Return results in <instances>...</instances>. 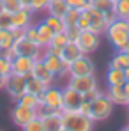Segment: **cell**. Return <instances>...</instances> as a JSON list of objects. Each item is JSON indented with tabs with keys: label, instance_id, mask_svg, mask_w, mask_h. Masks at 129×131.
I'll return each mask as SVG.
<instances>
[{
	"label": "cell",
	"instance_id": "cell-1",
	"mask_svg": "<svg viewBox=\"0 0 129 131\" xmlns=\"http://www.w3.org/2000/svg\"><path fill=\"white\" fill-rule=\"evenodd\" d=\"M104 37H106L110 44L117 50V51H122L124 46L129 39V23L127 20H120L117 18L115 21H111L104 30Z\"/></svg>",
	"mask_w": 129,
	"mask_h": 131
},
{
	"label": "cell",
	"instance_id": "cell-2",
	"mask_svg": "<svg viewBox=\"0 0 129 131\" xmlns=\"http://www.w3.org/2000/svg\"><path fill=\"white\" fill-rule=\"evenodd\" d=\"M64 129L67 131H94V121L81 112H62Z\"/></svg>",
	"mask_w": 129,
	"mask_h": 131
},
{
	"label": "cell",
	"instance_id": "cell-3",
	"mask_svg": "<svg viewBox=\"0 0 129 131\" xmlns=\"http://www.w3.org/2000/svg\"><path fill=\"white\" fill-rule=\"evenodd\" d=\"M113 108H115V105L110 101V97L103 92L99 97H96L94 101H90V106H88L87 115L94 122H103V121H106L108 117L113 113Z\"/></svg>",
	"mask_w": 129,
	"mask_h": 131
},
{
	"label": "cell",
	"instance_id": "cell-4",
	"mask_svg": "<svg viewBox=\"0 0 129 131\" xmlns=\"http://www.w3.org/2000/svg\"><path fill=\"white\" fill-rule=\"evenodd\" d=\"M39 99H41L39 112H43V110L44 112H62V89L50 85L39 96Z\"/></svg>",
	"mask_w": 129,
	"mask_h": 131
},
{
	"label": "cell",
	"instance_id": "cell-5",
	"mask_svg": "<svg viewBox=\"0 0 129 131\" xmlns=\"http://www.w3.org/2000/svg\"><path fill=\"white\" fill-rule=\"evenodd\" d=\"M76 44H78V48L81 50L83 55H90V53L99 50V46H101V34H96V32H90V30H81L80 37L76 39Z\"/></svg>",
	"mask_w": 129,
	"mask_h": 131
},
{
	"label": "cell",
	"instance_id": "cell-6",
	"mask_svg": "<svg viewBox=\"0 0 129 131\" xmlns=\"http://www.w3.org/2000/svg\"><path fill=\"white\" fill-rule=\"evenodd\" d=\"M83 101H85L83 94L76 92L69 85L62 89V112H80Z\"/></svg>",
	"mask_w": 129,
	"mask_h": 131
},
{
	"label": "cell",
	"instance_id": "cell-7",
	"mask_svg": "<svg viewBox=\"0 0 129 131\" xmlns=\"http://www.w3.org/2000/svg\"><path fill=\"white\" fill-rule=\"evenodd\" d=\"M39 115V110H34V108H28L21 103H14V106L11 110V121L14 126H20L23 128L27 122H30L32 119H36Z\"/></svg>",
	"mask_w": 129,
	"mask_h": 131
},
{
	"label": "cell",
	"instance_id": "cell-8",
	"mask_svg": "<svg viewBox=\"0 0 129 131\" xmlns=\"http://www.w3.org/2000/svg\"><path fill=\"white\" fill-rule=\"evenodd\" d=\"M5 90H7V94L13 101H18L27 92V76H20V74H14V73L9 74L7 82H5Z\"/></svg>",
	"mask_w": 129,
	"mask_h": 131
},
{
	"label": "cell",
	"instance_id": "cell-9",
	"mask_svg": "<svg viewBox=\"0 0 129 131\" xmlns=\"http://www.w3.org/2000/svg\"><path fill=\"white\" fill-rule=\"evenodd\" d=\"M94 71L96 66L90 60V55H81L67 67V76H87V74H94Z\"/></svg>",
	"mask_w": 129,
	"mask_h": 131
},
{
	"label": "cell",
	"instance_id": "cell-10",
	"mask_svg": "<svg viewBox=\"0 0 129 131\" xmlns=\"http://www.w3.org/2000/svg\"><path fill=\"white\" fill-rule=\"evenodd\" d=\"M110 101L113 105H119V106H127L129 101V82H124L122 85H108L104 90Z\"/></svg>",
	"mask_w": 129,
	"mask_h": 131
},
{
	"label": "cell",
	"instance_id": "cell-11",
	"mask_svg": "<svg viewBox=\"0 0 129 131\" xmlns=\"http://www.w3.org/2000/svg\"><path fill=\"white\" fill-rule=\"evenodd\" d=\"M71 89H74L76 92L80 94H87L94 89H97V80L94 74H87V76H69L67 78V83Z\"/></svg>",
	"mask_w": 129,
	"mask_h": 131
},
{
	"label": "cell",
	"instance_id": "cell-12",
	"mask_svg": "<svg viewBox=\"0 0 129 131\" xmlns=\"http://www.w3.org/2000/svg\"><path fill=\"white\" fill-rule=\"evenodd\" d=\"M14 50L18 55H25V57H32L34 60H39L43 59V53H44V48H41L39 44L32 43L28 39H18L14 41Z\"/></svg>",
	"mask_w": 129,
	"mask_h": 131
},
{
	"label": "cell",
	"instance_id": "cell-13",
	"mask_svg": "<svg viewBox=\"0 0 129 131\" xmlns=\"http://www.w3.org/2000/svg\"><path fill=\"white\" fill-rule=\"evenodd\" d=\"M83 14L87 16V20H88V25H90V32H96V34H104V30H106L108 23L104 21V16H103V13L101 11H97V9H94V7H85L83 11H81Z\"/></svg>",
	"mask_w": 129,
	"mask_h": 131
},
{
	"label": "cell",
	"instance_id": "cell-14",
	"mask_svg": "<svg viewBox=\"0 0 129 131\" xmlns=\"http://www.w3.org/2000/svg\"><path fill=\"white\" fill-rule=\"evenodd\" d=\"M41 119L44 131H60L64 129V121H62V112H39L37 115Z\"/></svg>",
	"mask_w": 129,
	"mask_h": 131
},
{
	"label": "cell",
	"instance_id": "cell-15",
	"mask_svg": "<svg viewBox=\"0 0 129 131\" xmlns=\"http://www.w3.org/2000/svg\"><path fill=\"white\" fill-rule=\"evenodd\" d=\"M44 62V66L55 74V78H62V76H67V67L69 66L64 64V60L60 59V55H53V53H48V51H44L43 53V59H41Z\"/></svg>",
	"mask_w": 129,
	"mask_h": 131
},
{
	"label": "cell",
	"instance_id": "cell-16",
	"mask_svg": "<svg viewBox=\"0 0 129 131\" xmlns=\"http://www.w3.org/2000/svg\"><path fill=\"white\" fill-rule=\"evenodd\" d=\"M30 74H32L34 78H37L41 83H44L46 87H50V85L55 83V74L44 66V62L41 59L34 62V67H32V73H30Z\"/></svg>",
	"mask_w": 129,
	"mask_h": 131
},
{
	"label": "cell",
	"instance_id": "cell-17",
	"mask_svg": "<svg viewBox=\"0 0 129 131\" xmlns=\"http://www.w3.org/2000/svg\"><path fill=\"white\" fill-rule=\"evenodd\" d=\"M34 59L32 57H25V55H18L13 59V73L20 74V76H28L32 73L34 67Z\"/></svg>",
	"mask_w": 129,
	"mask_h": 131
},
{
	"label": "cell",
	"instance_id": "cell-18",
	"mask_svg": "<svg viewBox=\"0 0 129 131\" xmlns=\"http://www.w3.org/2000/svg\"><path fill=\"white\" fill-rule=\"evenodd\" d=\"M32 18H34V13L27 7H21L16 13H13V27L11 28H25L32 23Z\"/></svg>",
	"mask_w": 129,
	"mask_h": 131
},
{
	"label": "cell",
	"instance_id": "cell-19",
	"mask_svg": "<svg viewBox=\"0 0 129 131\" xmlns=\"http://www.w3.org/2000/svg\"><path fill=\"white\" fill-rule=\"evenodd\" d=\"M83 53H81V50L78 48V44L76 43H69L65 44L64 48H62V51H60V59L64 60V64L65 66H71L76 59H80Z\"/></svg>",
	"mask_w": 129,
	"mask_h": 131
},
{
	"label": "cell",
	"instance_id": "cell-20",
	"mask_svg": "<svg viewBox=\"0 0 129 131\" xmlns=\"http://www.w3.org/2000/svg\"><path fill=\"white\" fill-rule=\"evenodd\" d=\"M67 43H69V39H67L65 32H57V34H53L51 41H50V44L44 48V51H48V53H53V55H60L62 48H64Z\"/></svg>",
	"mask_w": 129,
	"mask_h": 131
},
{
	"label": "cell",
	"instance_id": "cell-21",
	"mask_svg": "<svg viewBox=\"0 0 129 131\" xmlns=\"http://www.w3.org/2000/svg\"><path fill=\"white\" fill-rule=\"evenodd\" d=\"M124 82H126L124 69H119V67H108V71H106V87L108 85H122Z\"/></svg>",
	"mask_w": 129,
	"mask_h": 131
},
{
	"label": "cell",
	"instance_id": "cell-22",
	"mask_svg": "<svg viewBox=\"0 0 129 131\" xmlns=\"http://www.w3.org/2000/svg\"><path fill=\"white\" fill-rule=\"evenodd\" d=\"M67 4L65 0H50L48 2V7H46V14H53V16H58L62 18L65 13H67Z\"/></svg>",
	"mask_w": 129,
	"mask_h": 131
},
{
	"label": "cell",
	"instance_id": "cell-23",
	"mask_svg": "<svg viewBox=\"0 0 129 131\" xmlns=\"http://www.w3.org/2000/svg\"><path fill=\"white\" fill-rule=\"evenodd\" d=\"M36 25H37V34H39V46L41 48H46L50 44V41H51V37H53L55 32L44 21H39V23H36Z\"/></svg>",
	"mask_w": 129,
	"mask_h": 131
},
{
	"label": "cell",
	"instance_id": "cell-24",
	"mask_svg": "<svg viewBox=\"0 0 129 131\" xmlns=\"http://www.w3.org/2000/svg\"><path fill=\"white\" fill-rule=\"evenodd\" d=\"M14 103H21V105L28 106V108H34V110H39V108H41V99H39V96L30 94V92H25L21 97H20L18 101H14Z\"/></svg>",
	"mask_w": 129,
	"mask_h": 131
},
{
	"label": "cell",
	"instance_id": "cell-25",
	"mask_svg": "<svg viewBox=\"0 0 129 131\" xmlns=\"http://www.w3.org/2000/svg\"><path fill=\"white\" fill-rule=\"evenodd\" d=\"M44 90H46V85L41 83L37 78H34L32 74H28L27 76V92H30V94H36V96H41Z\"/></svg>",
	"mask_w": 129,
	"mask_h": 131
},
{
	"label": "cell",
	"instance_id": "cell-26",
	"mask_svg": "<svg viewBox=\"0 0 129 131\" xmlns=\"http://www.w3.org/2000/svg\"><path fill=\"white\" fill-rule=\"evenodd\" d=\"M108 67H119V69H126L129 67V55L127 51H117L113 55V59L110 60Z\"/></svg>",
	"mask_w": 129,
	"mask_h": 131
},
{
	"label": "cell",
	"instance_id": "cell-27",
	"mask_svg": "<svg viewBox=\"0 0 129 131\" xmlns=\"http://www.w3.org/2000/svg\"><path fill=\"white\" fill-rule=\"evenodd\" d=\"M55 34L57 32H64L65 30V25H64V20L62 18H58V16H53V14H46L44 16V20H43Z\"/></svg>",
	"mask_w": 129,
	"mask_h": 131
},
{
	"label": "cell",
	"instance_id": "cell-28",
	"mask_svg": "<svg viewBox=\"0 0 129 131\" xmlns=\"http://www.w3.org/2000/svg\"><path fill=\"white\" fill-rule=\"evenodd\" d=\"M14 46V36L11 28H0V48L7 50Z\"/></svg>",
	"mask_w": 129,
	"mask_h": 131
},
{
	"label": "cell",
	"instance_id": "cell-29",
	"mask_svg": "<svg viewBox=\"0 0 129 131\" xmlns=\"http://www.w3.org/2000/svg\"><path fill=\"white\" fill-rule=\"evenodd\" d=\"M115 14L120 20H129V0H115Z\"/></svg>",
	"mask_w": 129,
	"mask_h": 131
},
{
	"label": "cell",
	"instance_id": "cell-30",
	"mask_svg": "<svg viewBox=\"0 0 129 131\" xmlns=\"http://www.w3.org/2000/svg\"><path fill=\"white\" fill-rule=\"evenodd\" d=\"M88 5L101 13H106V11L115 9V0H88Z\"/></svg>",
	"mask_w": 129,
	"mask_h": 131
},
{
	"label": "cell",
	"instance_id": "cell-31",
	"mask_svg": "<svg viewBox=\"0 0 129 131\" xmlns=\"http://www.w3.org/2000/svg\"><path fill=\"white\" fill-rule=\"evenodd\" d=\"M80 16H81V11H80V9H67V13L62 16L64 25L65 27H74V25L78 23V18H80Z\"/></svg>",
	"mask_w": 129,
	"mask_h": 131
},
{
	"label": "cell",
	"instance_id": "cell-32",
	"mask_svg": "<svg viewBox=\"0 0 129 131\" xmlns=\"http://www.w3.org/2000/svg\"><path fill=\"white\" fill-rule=\"evenodd\" d=\"M0 9L13 14L18 9H21V4H20V0H0Z\"/></svg>",
	"mask_w": 129,
	"mask_h": 131
},
{
	"label": "cell",
	"instance_id": "cell-33",
	"mask_svg": "<svg viewBox=\"0 0 129 131\" xmlns=\"http://www.w3.org/2000/svg\"><path fill=\"white\" fill-rule=\"evenodd\" d=\"M25 39L32 41V43L39 44V34H37V25L30 23L28 27H25Z\"/></svg>",
	"mask_w": 129,
	"mask_h": 131
},
{
	"label": "cell",
	"instance_id": "cell-34",
	"mask_svg": "<svg viewBox=\"0 0 129 131\" xmlns=\"http://www.w3.org/2000/svg\"><path fill=\"white\" fill-rule=\"evenodd\" d=\"M0 74H4V76L13 74V60L4 57L2 53H0Z\"/></svg>",
	"mask_w": 129,
	"mask_h": 131
},
{
	"label": "cell",
	"instance_id": "cell-35",
	"mask_svg": "<svg viewBox=\"0 0 129 131\" xmlns=\"http://www.w3.org/2000/svg\"><path fill=\"white\" fill-rule=\"evenodd\" d=\"M50 0H30V11L32 13H46Z\"/></svg>",
	"mask_w": 129,
	"mask_h": 131
},
{
	"label": "cell",
	"instance_id": "cell-36",
	"mask_svg": "<svg viewBox=\"0 0 129 131\" xmlns=\"http://www.w3.org/2000/svg\"><path fill=\"white\" fill-rule=\"evenodd\" d=\"M13 27V14L0 9V28H11Z\"/></svg>",
	"mask_w": 129,
	"mask_h": 131
},
{
	"label": "cell",
	"instance_id": "cell-37",
	"mask_svg": "<svg viewBox=\"0 0 129 131\" xmlns=\"http://www.w3.org/2000/svg\"><path fill=\"white\" fill-rule=\"evenodd\" d=\"M21 131H44L43 124H41V119H39V117L32 119L30 122H27V124L21 128Z\"/></svg>",
	"mask_w": 129,
	"mask_h": 131
},
{
	"label": "cell",
	"instance_id": "cell-38",
	"mask_svg": "<svg viewBox=\"0 0 129 131\" xmlns=\"http://www.w3.org/2000/svg\"><path fill=\"white\" fill-rule=\"evenodd\" d=\"M64 32H65V36H67V39H69L71 43H76V39L80 37V32H81V30L74 25V27H65Z\"/></svg>",
	"mask_w": 129,
	"mask_h": 131
},
{
	"label": "cell",
	"instance_id": "cell-39",
	"mask_svg": "<svg viewBox=\"0 0 129 131\" xmlns=\"http://www.w3.org/2000/svg\"><path fill=\"white\" fill-rule=\"evenodd\" d=\"M65 4L69 9H80V11L88 7V0H65Z\"/></svg>",
	"mask_w": 129,
	"mask_h": 131
},
{
	"label": "cell",
	"instance_id": "cell-40",
	"mask_svg": "<svg viewBox=\"0 0 129 131\" xmlns=\"http://www.w3.org/2000/svg\"><path fill=\"white\" fill-rule=\"evenodd\" d=\"M103 94V90L97 87V89H94V90H90V92H87V94H83V97H85L87 101H94L96 97H99Z\"/></svg>",
	"mask_w": 129,
	"mask_h": 131
},
{
	"label": "cell",
	"instance_id": "cell-41",
	"mask_svg": "<svg viewBox=\"0 0 129 131\" xmlns=\"http://www.w3.org/2000/svg\"><path fill=\"white\" fill-rule=\"evenodd\" d=\"M11 30H13L14 41H18V39H23V37H25V28H11Z\"/></svg>",
	"mask_w": 129,
	"mask_h": 131
},
{
	"label": "cell",
	"instance_id": "cell-42",
	"mask_svg": "<svg viewBox=\"0 0 129 131\" xmlns=\"http://www.w3.org/2000/svg\"><path fill=\"white\" fill-rule=\"evenodd\" d=\"M5 82H7V76L0 74V90H2V89H5Z\"/></svg>",
	"mask_w": 129,
	"mask_h": 131
},
{
	"label": "cell",
	"instance_id": "cell-43",
	"mask_svg": "<svg viewBox=\"0 0 129 131\" xmlns=\"http://www.w3.org/2000/svg\"><path fill=\"white\" fill-rule=\"evenodd\" d=\"M20 4H21V7H27V9H30V0H20Z\"/></svg>",
	"mask_w": 129,
	"mask_h": 131
},
{
	"label": "cell",
	"instance_id": "cell-44",
	"mask_svg": "<svg viewBox=\"0 0 129 131\" xmlns=\"http://www.w3.org/2000/svg\"><path fill=\"white\" fill-rule=\"evenodd\" d=\"M124 74H126V82H129V67L124 69Z\"/></svg>",
	"mask_w": 129,
	"mask_h": 131
},
{
	"label": "cell",
	"instance_id": "cell-45",
	"mask_svg": "<svg viewBox=\"0 0 129 131\" xmlns=\"http://www.w3.org/2000/svg\"><path fill=\"white\" fill-rule=\"evenodd\" d=\"M120 131H129V126H126V128H122Z\"/></svg>",
	"mask_w": 129,
	"mask_h": 131
},
{
	"label": "cell",
	"instance_id": "cell-46",
	"mask_svg": "<svg viewBox=\"0 0 129 131\" xmlns=\"http://www.w3.org/2000/svg\"><path fill=\"white\" fill-rule=\"evenodd\" d=\"M127 119H129V108H127Z\"/></svg>",
	"mask_w": 129,
	"mask_h": 131
},
{
	"label": "cell",
	"instance_id": "cell-47",
	"mask_svg": "<svg viewBox=\"0 0 129 131\" xmlns=\"http://www.w3.org/2000/svg\"><path fill=\"white\" fill-rule=\"evenodd\" d=\"M127 108H129V101H127Z\"/></svg>",
	"mask_w": 129,
	"mask_h": 131
},
{
	"label": "cell",
	"instance_id": "cell-48",
	"mask_svg": "<svg viewBox=\"0 0 129 131\" xmlns=\"http://www.w3.org/2000/svg\"><path fill=\"white\" fill-rule=\"evenodd\" d=\"M60 131H67V129H60Z\"/></svg>",
	"mask_w": 129,
	"mask_h": 131
},
{
	"label": "cell",
	"instance_id": "cell-49",
	"mask_svg": "<svg viewBox=\"0 0 129 131\" xmlns=\"http://www.w3.org/2000/svg\"><path fill=\"white\" fill-rule=\"evenodd\" d=\"M0 51H2V48H0Z\"/></svg>",
	"mask_w": 129,
	"mask_h": 131
},
{
	"label": "cell",
	"instance_id": "cell-50",
	"mask_svg": "<svg viewBox=\"0 0 129 131\" xmlns=\"http://www.w3.org/2000/svg\"><path fill=\"white\" fill-rule=\"evenodd\" d=\"M127 55H129V51H127Z\"/></svg>",
	"mask_w": 129,
	"mask_h": 131
},
{
	"label": "cell",
	"instance_id": "cell-51",
	"mask_svg": "<svg viewBox=\"0 0 129 131\" xmlns=\"http://www.w3.org/2000/svg\"><path fill=\"white\" fill-rule=\"evenodd\" d=\"M127 23H129V20H127Z\"/></svg>",
	"mask_w": 129,
	"mask_h": 131
}]
</instances>
